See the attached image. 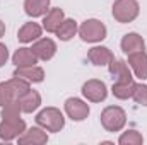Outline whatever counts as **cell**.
Instances as JSON below:
<instances>
[{"label":"cell","instance_id":"8","mask_svg":"<svg viewBox=\"0 0 147 145\" xmlns=\"http://www.w3.org/2000/svg\"><path fill=\"white\" fill-rule=\"evenodd\" d=\"M65 113L74 121H82L89 116V106L77 97H70L65 101Z\"/></svg>","mask_w":147,"mask_h":145},{"label":"cell","instance_id":"16","mask_svg":"<svg viewBox=\"0 0 147 145\" xmlns=\"http://www.w3.org/2000/svg\"><path fill=\"white\" fill-rule=\"evenodd\" d=\"M108 67H110L111 75L116 79V82H128V80H134V79H132V73L128 70L127 62H123V60H113Z\"/></svg>","mask_w":147,"mask_h":145},{"label":"cell","instance_id":"15","mask_svg":"<svg viewBox=\"0 0 147 145\" xmlns=\"http://www.w3.org/2000/svg\"><path fill=\"white\" fill-rule=\"evenodd\" d=\"M46 142H48V135L41 128L26 130L19 137V144L21 145H43V144H46Z\"/></svg>","mask_w":147,"mask_h":145},{"label":"cell","instance_id":"6","mask_svg":"<svg viewBox=\"0 0 147 145\" xmlns=\"http://www.w3.org/2000/svg\"><path fill=\"white\" fill-rule=\"evenodd\" d=\"M26 132V123L21 118H3L0 123V138L14 140Z\"/></svg>","mask_w":147,"mask_h":145},{"label":"cell","instance_id":"11","mask_svg":"<svg viewBox=\"0 0 147 145\" xmlns=\"http://www.w3.org/2000/svg\"><path fill=\"white\" fill-rule=\"evenodd\" d=\"M128 65L132 67L134 73L140 79L146 80L147 79V53L146 51H135L128 55Z\"/></svg>","mask_w":147,"mask_h":145},{"label":"cell","instance_id":"24","mask_svg":"<svg viewBox=\"0 0 147 145\" xmlns=\"http://www.w3.org/2000/svg\"><path fill=\"white\" fill-rule=\"evenodd\" d=\"M132 97L135 99L137 104L147 106V85H144V84H135V89H134Z\"/></svg>","mask_w":147,"mask_h":145},{"label":"cell","instance_id":"25","mask_svg":"<svg viewBox=\"0 0 147 145\" xmlns=\"http://www.w3.org/2000/svg\"><path fill=\"white\" fill-rule=\"evenodd\" d=\"M7 58H9V50H7V46H5V44H2V43H0V67H2V65H5Z\"/></svg>","mask_w":147,"mask_h":145},{"label":"cell","instance_id":"12","mask_svg":"<svg viewBox=\"0 0 147 145\" xmlns=\"http://www.w3.org/2000/svg\"><path fill=\"white\" fill-rule=\"evenodd\" d=\"M121 50L127 55L135 53V51H144L146 50V43H144V39H142L140 34L128 33V34H125L123 39H121Z\"/></svg>","mask_w":147,"mask_h":145},{"label":"cell","instance_id":"2","mask_svg":"<svg viewBox=\"0 0 147 145\" xmlns=\"http://www.w3.org/2000/svg\"><path fill=\"white\" fill-rule=\"evenodd\" d=\"M36 123L39 126H43L48 132H60L65 125V118L60 113V109L57 108H45L43 111H39L36 116Z\"/></svg>","mask_w":147,"mask_h":145},{"label":"cell","instance_id":"20","mask_svg":"<svg viewBox=\"0 0 147 145\" xmlns=\"http://www.w3.org/2000/svg\"><path fill=\"white\" fill-rule=\"evenodd\" d=\"M24 10L31 17L45 15L50 10V0H26L24 2Z\"/></svg>","mask_w":147,"mask_h":145},{"label":"cell","instance_id":"18","mask_svg":"<svg viewBox=\"0 0 147 145\" xmlns=\"http://www.w3.org/2000/svg\"><path fill=\"white\" fill-rule=\"evenodd\" d=\"M12 62L16 67H29V65H34L38 62V56L33 53L31 48H19L14 53Z\"/></svg>","mask_w":147,"mask_h":145},{"label":"cell","instance_id":"17","mask_svg":"<svg viewBox=\"0 0 147 145\" xmlns=\"http://www.w3.org/2000/svg\"><path fill=\"white\" fill-rule=\"evenodd\" d=\"M19 104H21V109L24 111V113H33V111H36L39 108V104H41V96L38 94L36 91H28V92H24L22 96H21V99H19Z\"/></svg>","mask_w":147,"mask_h":145},{"label":"cell","instance_id":"5","mask_svg":"<svg viewBox=\"0 0 147 145\" xmlns=\"http://www.w3.org/2000/svg\"><path fill=\"white\" fill-rule=\"evenodd\" d=\"M79 34L86 43H98L106 38V26L98 19H89L79 28Z\"/></svg>","mask_w":147,"mask_h":145},{"label":"cell","instance_id":"13","mask_svg":"<svg viewBox=\"0 0 147 145\" xmlns=\"http://www.w3.org/2000/svg\"><path fill=\"white\" fill-rule=\"evenodd\" d=\"M63 10L60 7H55V9H50L46 14H45V19H43V28L48 31V33H57V29L60 28V24L63 22Z\"/></svg>","mask_w":147,"mask_h":145},{"label":"cell","instance_id":"9","mask_svg":"<svg viewBox=\"0 0 147 145\" xmlns=\"http://www.w3.org/2000/svg\"><path fill=\"white\" fill-rule=\"evenodd\" d=\"M87 58H89L91 63H94L98 67H106L115 60L111 50L106 48V46H94V48H91L89 53H87Z\"/></svg>","mask_w":147,"mask_h":145},{"label":"cell","instance_id":"22","mask_svg":"<svg viewBox=\"0 0 147 145\" xmlns=\"http://www.w3.org/2000/svg\"><path fill=\"white\" fill-rule=\"evenodd\" d=\"M75 33H77V22L74 19H63V22L60 24V28L57 29L55 34L62 41H69L75 36Z\"/></svg>","mask_w":147,"mask_h":145},{"label":"cell","instance_id":"26","mask_svg":"<svg viewBox=\"0 0 147 145\" xmlns=\"http://www.w3.org/2000/svg\"><path fill=\"white\" fill-rule=\"evenodd\" d=\"M3 34H5V24L0 21V38L3 36Z\"/></svg>","mask_w":147,"mask_h":145},{"label":"cell","instance_id":"10","mask_svg":"<svg viewBox=\"0 0 147 145\" xmlns=\"http://www.w3.org/2000/svg\"><path fill=\"white\" fill-rule=\"evenodd\" d=\"M33 53L38 56V60H50V58H53V55L57 53V44H55V41L53 39H50V38H43V39H39L36 41L34 44H33Z\"/></svg>","mask_w":147,"mask_h":145},{"label":"cell","instance_id":"14","mask_svg":"<svg viewBox=\"0 0 147 145\" xmlns=\"http://www.w3.org/2000/svg\"><path fill=\"white\" fill-rule=\"evenodd\" d=\"M14 77H19V79H24L28 82H41L45 79V70L41 67L36 65H29V67H17Z\"/></svg>","mask_w":147,"mask_h":145},{"label":"cell","instance_id":"21","mask_svg":"<svg viewBox=\"0 0 147 145\" xmlns=\"http://www.w3.org/2000/svg\"><path fill=\"white\" fill-rule=\"evenodd\" d=\"M134 89H135V82L134 80H128V82H115L113 87H111V92L118 99H128V97H132Z\"/></svg>","mask_w":147,"mask_h":145},{"label":"cell","instance_id":"19","mask_svg":"<svg viewBox=\"0 0 147 145\" xmlns=\"http://www.w3.org/2000/svg\"><path fill=\"white\" fill-rule=\"evenodd\" d=\"M39 36H41V26L36 22H26L17 33V38L21 43H31Z\"/></svg>","mask_w":147,"mask_h":145},{"label":"cell","instance_id":"4","mask_svg":"<svg viewBox=\"0 0 147 145\" xmlns=\"http://www.w3.org/2000/svg\"><path fill=\"white\" fill-rule=\"evenodd\" d=\"M139 10L140 7L137 0H116L113 3V17L121 24H127L137 19Z\"/></svg>","mask_w":147,"mask_h":145},{"label":"cell","instance_id":"7","mask_svg":"<svg viewBox=\"0 0 147 145\" xmlns=\"http://www.w3.org/2000/svg\"><path fill=\"white\" fill-rule=\"evenodd\" d=\"M82 94H84L91 103H101V101L106 99L108 89H106V84H105V82L96 80V79H91V80H87V82L82 85Z\"/></svg>","mask_w":147,"mask_h":145},{"label":"cell","instance_id":"23","mask_svg":"<svg viewBox=\"0 0 147 145\" xmlns=\"http://www.w3.org/2000/svg\"><path fill=\"white\" fill-rule=\"evenodd\" d=\"M118 142H120V145H140L144 142V138L137 130H128L120 137Z\"/></svg>","mask_w":147,"mask_h":145},{"label":"cell","instance_id":"3","mask_svg":"<svg viewBox=\"0 0 147 145\" xmlns=\"http://www.w3.org/2000/svg\"><path fill=\"white\" fill-rule=\"evenodd\" d=\"M127 123V114L125 111L118 106H108L101 113V125L105 126L106 132H120Z\"/></svg>","mask_w":147,"mask_h":145},{"label":"cell","instance_id":"1","mask_svg":"<svg viewBox=\"0 0 147 145\" xmlns=\"http://www.w3.org/2000/svg\"><path fill=\"white\" fill-rule=\"evenodd\" d=\"M29 91V82L19 77H14L7 82L0 84V108H3L9 103L19 101L24 92Z\"/></svg>","mask_w":147,"mask_h":145}]
</instances>
